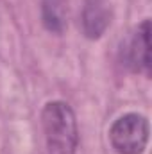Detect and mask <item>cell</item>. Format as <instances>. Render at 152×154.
Segmentation results:
<instances>
[{
	"mask_svg": "<svg viewBox=\"0 0 152 154\" xmlns=\"http://www.w3.org/2000/svg\"><path fill=\"white\" fill-rule=\"evenodd\" d=\"M109 9L106 0H86L84 7V32L88 38H100L109 25Z\"/></svg>",
	"mask_w": 152,
	"mask_h": 154,
	"instance_id": "277c9868",
	"label": "cell"
},
{
	"mask_svg": "<svg viewBox=\"0 0 152 154\" xmlns=\"http://www.w3.org/2000/svg\"><path fill=\"white\" fill-rule=\"evenodd\" d=\"M109 142L118 154H141L149 142V120L138 113H127L114 120Z\"/></svg>",
	"mask_w": 152,
	"mask_h": 154,
	"instance_id": "7a4b0ae2",
	"label": "cell"
},
{
	"mask_svg": "<svg viewBox=\"0 0 152 154\" xmlns=\"http://www.w3.org/2000/svg\"><path fill=\"white\" fill-rule=\"evenodd\" d=\"M41 13H43V23L50 32L59 34L65 31L68 16L66 0H43Z\"/></svg>",
	"mask_w": 152,
	"mask_h": 154,
	"instance_id": "5b68a950",
	"label": "cell"
},
{
	"mask_svg": "<svg viewBox=\"0 0 152 154\" xmlns=\"http://www.w3.org/2000/svg\"><path fill=\"white\" fill-rule=\"evenodd\" d=\"M48 154H74L79 142L75 115L66 102H48L41 111Z\"/></svg>",
	"mask_w": 152,
	"mask_h": 154,
	"instance_id": "6da1fadb",
	"label": "cell"
},
{
	"mask_svg": "<svg viewBox=\"0 0 152 154\" xmlns=\"http://www.w3.org/2000/svg\"><path fill=\"white\" fill-rule=\"evenodd\" d=\"M125 65L138 74H150V22L143 20L132 36L129 38L125 48Z\"/></svg>",
	"mask_w": 152,
	"mask_h": 154,
	"instance_id": "3957f363",
	"label": "cell"
}]
</instances>
